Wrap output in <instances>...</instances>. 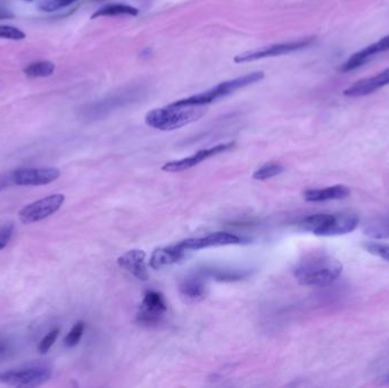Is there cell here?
I'll list each match as a JSON object with an SVG mask.
<instances>
[{"instance_id": "30", "label": "cell", "mask_w": 389, "mask_h": 388, "mask_svg": "<svg viewBox=\"0 0 389 388\" xmlns=\"http://www.w3.org/2000/svg\"><path fill=\"white\" fill-rule=\"evenodd\" d=\"M10 350V346L5 340H0V358H3V355L7 354V352Z\"/></svg>"}, {"instance_id": "2", "label": "cell", "mask_w": 389, "mask_h": 388, "mask_svg": "<svg viewBox=\"0 0 389 388\" xmlns=\"http://www.w3.org/2000/svg\"><path fill=\"white\" fill-rule=\"evenodd\" d=\"M204 115L202 107H184L168 105L160 108H154L146 114L145 122L150 128L161 131H173L177 129L188 126Z\"/></svg>"}, {"instance_id": "7", "label": "cell", "mask_w": 389, "mask_h": 388, "mask_svg": "<svg viewBox=\"0 0 389 388\" xmlns=\"http://www.w3.org/2000/svg\"><path fill=\"white\" fill-rule=\"evenodd\" d=\"M359 224L360 217L355 213L343 212V213L327 214L323 224L319 229L316 230L314 235L323 236V237L346 235L354 231Z\"/></svg>"}, {"instance_id": "14", "label": "cell", "mask_w": 389, "mask_h": 388, "mask_svg": "<svg viewBox=\"0 0 389 388\" xmlns=\"http://www.w3.org/2000/svg\"><path fill=\"white\" fill-rule=\"evenodd\" d=\"M117 264L139 280L146 282L149 278V272L146 264V253L141 250H131L123 254L122 257L117 259Z\"/></svg>"}, {"instance_id": "26", "label": "cell", "mask_w": 389, "mask_h": 388, "mask_svg": "<svg viewBox=\"0 0 389 388\" xmlns=\"http://www.w3.org/2000/svg\"><path fill=\"white\" fill-rule=\"evenodd\" d=\"M59 329L55 328V329L50 330V333L43 337L41 342L39 343V347H38L41 354H46L47 352L52 349V346L55 344L56 340L59 338Z\"/></svg>"}, {"instance_id": "6", "label": "cell", "mask_w": 389, "mask_h": 388, "mask_svg": "<svg viewBox=\"0 0 389 388\" xmlns=\"http://www.w3.org/2000/svg\"><path fill=\"white\" fill-rule=\"evenodd\" d=\"M65 196L63 194H54L39 199L37 202L31 203L22 208L19 217L22 224H30L43 220L56 213L64 204Z\"/></svg>"}, {"instance_id": "28", "label": "cell", "mask_w": 389, "mask_h": 388, "mask_svg": "<svg viewBox=\"0 0 389 388\" xmlns=\"http://www.w3.org/2000/svg\"><path fill=\"white\" fill-rule=\"evenodd\" d=\"M15 186L14 178H13V171L5 172L0 175V192L10 188V187Z\"/></svg>"}, {"instance_id": "29", "label": "cell", "mask_w": 389, "mask_h": 388, "mask_svg": "<svg viewBox=\"0 0 389 388\" xmlns=\"http://www.w3.org/2000/svg\"><path fill=\"white\" fill-rule=\"evenodd\" d=\"M14 17H15V14H14L12 10L0 5V21H3V20H13Z\"/></svg>"}, {"instance_id": "13", "label": "cell", "mask_w": 389, "mask_h": 388, "mask_svg": "<svg viewBox=\"0 0 389 388\" xmlns=\"http://www.w3.org/2000/svg\"><path fill=\"white\" fill-rule=\"evenodd\" d=\"M389 50V36L387 37H383V39H380L377 43H372L370 46L365 47V48L361 49L360 52L353 54L348 59H347L340 71L342 72H349V71L355 70V69L360 68L362 65H365V63H368L371 59H374V56L380 52H386Z\"/></svg>"}, {"instance_id": "20", "label": "cell", "mask_w": 389, "mask_h": 388, "mask_svg": "<svg viewBox=\"0 0 389 388\" xmlns=\"http://www.w3.org/2000/svg\"><path fill=\"white\" fill-rule=\"evenodd\" d=\"M55 71V64L50 61L34 62L24 69L25 76L30 79L50 77Z\"/></svg>"}, {"instance_id": "19", "label": "cell", "mask_w": 389, "mask_h": 388, "mask_svg": "<svg viewBox=\"0 0 389 388\" xmlns=\"http://www.w3.org/2000/svg\"><path fill=\"white\" fill-rule=\"evenodd\" d=\"M365 235L374 239H389V215L374 217L365 226Z\"/></svg>"}, {"instance_id": "22", "label": "cell", "mask_w": 389, "mask_h": 388, "mask_svg": "<svg viewBox=\"0 0 389 388\" xmlns=\"http://www.w3.org/2000/svg\"><path fill=\"white\" fill-rule=\"evenodd\" d=\"M77 1L79 0H41L38 3V7L43 12L52 13L66 8Z\"/></svg>"}, {"instance_id": "11", "label": "cell", "mask_w": 389, "mask_h": 388, "mask_svg": "<svg viewBox=\"0 0 389 388\" xmlns=\"http://www.w3.org/2000/svg\"><path fill=\"white\" fill-rule=\"evenodd\" d=\"M242 243V238L238 236L229 233H213L200 238H188L184 242L179 243L181 247L186 251H198L203 248L218 247V246H228V245H238Z\"/></svg>"}, {"instance_id": "17", "label": "cell", "mask_w": 389, "mask_h": 388, "mask_svg": "<svg viewBox=\"0 0 389 388\" xmlns=\"http://www.w3.org/2000/svg\"><path fill=\"white\" fill-rule=\"evenodd\" d=\"M180 293L189 300H203L207 294V286L202 277L191 275L181 282Z\"/></svg>"}, {"instance_id": "31", "label": "cell", "mask_w": 389, "mask_h": 388, "mask_svg": "<svg viewBox=\"0 0 389 388\" xmlns=\"http://www.w3.org/2000/svg\"><path fill=\"white\" fill-rule=\"evenodd\" d=\"M385 382H388L389 384V373L387 375L386 378H385Z\"/></svg>"}, {"instance_id": "25", "label": "cell", "mask_w": 389, "mask_h": 388, "mask_svg": "<svg viewBox=\"0 0 389 388\" xmlns=\"http://www.w3.org/2000/svg\"><path fill=\"white\" fill-rule=\"evenodd\" d=\"M365 248L372 255L389 261V245L379 244V243H367L365 245Z\"/></svg>"}, {"instance_id": "8", "label": "cell", "mask_w": 389, "mask_h": 388, "mask_svg": "<svg viewBox=\"0 0 389 388\" xmlns=\"http://www.w3.org/2000/svg\"><path fill=\"white\" fill-rule=\"evenodd\" d=\"M233 147H235V141H230V143L216 145V146L211 147V148L198 150L197 153L188 156V157H184V159L166 163V164L163 165L162 170L166 172L186 171V170H189V168L204 162L205 159H211L213 156L219 155V154L233 150Z\"/></svg>"}, {"instance_id": "21", "label": "cell", "mask_w": 389, "mask_h": 388, "mask_svg": "<svg viewBox=\"0 0 389 388\" xmlns=\"http://www.w3.org/2000/svg\"><path fill=\"white\" fill-rule=\"evenodd\" d=\"M284 170L285 168L279 163H267V164L262 165L253 173V179L260 181L267 180V179L279 175L284 172Z\"/></svg>"}, {"instance_id": "15", "label": "cell", "mask_w": 389, "mask_h": 388, "mask_svg": "<svg viewBox=\"0 0 389 388\" xmlns=\"http://www.w3.org/2000/svg\"><path fill=\"white\" fill-rule=\"evenodd\" d=\"M187 253L188 251L181 247L180 244L172 245L169 247L157 248L150 257L149 266L152 269H162L164 266L178 263Z\"/></svg>"}, {"instance_id": "10", "label": "cell", "mask_w": 389, "mask_h": 388, "mask_svg": "<svg viewBox=\"0 0 389 388\" xmlns=\"http://www.w3.org/2000/svg\"><path fill=\"white\" fill-rule=\"evenodd\" d=\"M168 306L162 294L157 292H148L145 294L137 318L140 324L152 326L160 322Z\"/></svg>"}, {"instance_id": "1", "label": "cell", "mask_w": 389, "mask_h": 388, "mask_svg": "<svg viewBox=\"0 0 389 388\" xmlns=\"http://www.w3.org/2000/svg\"><path fill=\"white\" fill-rule=\"evenodd\" d=\"M342 272L343 264L336 257L329 254L318 253L300 261L295 269L294 275L298 282L303 286L325 287L336 282Z\"/></svg>"}, {"instance_id": "4", "label": "cell", "mask_w": 389, "mask_h": 388, "mask_svg": "<svg viewBox=\"0 0 389 388\" xmlns=\"http://www.w3.org/2000/svg\"><path fill=\"white\" fill-rule=\"evenodd\" d=\"M314 40H316L314 37H311L291 41V43H276V45L263 47V48L256 49V50L242 52L240 55L235 56L233 62L236 64H244V63H251V62L276 57V56L287 55V54L307 48L312 45Z\"/></svg>"}, {"instance_id": "9", "label": "cell", "mask_w": 389, "mask_h": 388, "mask_svg": "<svg viewBox=\"0 0 389 388\" xmlns=\"http://www.w3.org/2000/svg\"><path fill=\"white\" fill-rule=\"evenodd\" d=\"M61 175L56 168H19L13 171L15 186H43L52 184Z\"/></svg>"}, {"instance_id": "3", "label": "cell", "mask_w": 389, "mask_h": 388, "mask_svg": "<svg viewBox=\"0 0 389 388\" xmlns=\"http://www.w3.org/2000/svg\"><path fill=\"white\" fill-rule=\"evenodd\" d=\"M263 79L264 72L256 71V72H251V73L245 74L242 77L223 81V82L219 83L213 88L200 92V94H197V95L173 101L172 105L184 107L205 106V105L212 104V103H215L220 99H223L224 97L231 95L233 92H237L240 89L246 88V87L251 86L254 83L260 82V80Z\"/></svg>"}, {"instance_id": "24", "label": "cell", "mask_w": 389, "mask_h": 388, "mask_svg": "<svg viewBox=\"0 0 389 388\" xmlns=\"http://www.w3.org/2000/svg\"><path fill=\"white\" fill-rule=\"evenodd\" d=\"M27 38L24 32L12 25H0V39L14 40L20 41Z\"/></svg>"}, {"instance_id": "23", "label": "cell", "mask_w": 389, "mask_h": 388, "mask_svg": "<svg viewBox=\"0 0 389 388\" xmlns=\"http://www.w3.org/2000/svg\"><path fill=\"white\" fill-rule=\"evenodd\" d=\"M83 333H85V322L79 321L78 324H74V327L70 330L68 336L65 337L64 344L68 347H74L78 345L82 338Z\"/></svg>"}, {"instance_id": "5", "label": "cell", "mask_w": 389, "mask_h": 388, "mask_svg": "<svg viewBox=\"0 0 389 388\" xmlns=\"http://www.w3.org/2000/svg\"><path fill=\"white\" fill-rule=\"evenodd\" d=\"M52 370L43 366H31L23 369L8 370L0 373V382L14 387H37L48 382Z\"/></svg>"}, {"instance_id": "27", "label": "cell", "mask_w": 389, "mask_h": 388, "mask_svg": "<svg viewBox=\"0 0 389 388\" xmlns=\"http://www.w3.org/2000/svg\"><path fill=\"white\" fill-rule=\"evenodd\" d=\"M14 233V224H7L0 228V251L6 247Z\"/></svg>"}, {"instance_id": "12", "label": "cell", "mask_w": 389, "mask_h": 388, "mask_svg": "<svg viewBox=\"0 0 389 388\" xmlns=\"http://www.w3.org/2000/svg\"><path fill=\"white\" fill-rule=\"evenodd\" d=\"M389 85V68L385 69L374 77L365 78L353 83L352 86L344 90V95L346 97L359 98L371 95L379 89Z\"/></svg>"}, {"instance_id": "18", "label": "cell", "mask_w": 389, "mask_h": 388, "mask_svg": "<svg viewBox=\"0 0 389 388\" xmlns=\"http://www.w3.org/2000/svg\"><path fill=\"white\" fill-rule=\"evenodd\" d=\"M140 10L131 5L126 3H108L105 6L101 7L96 10L91 15V19H98V17H108V16H138Z\"/></svg>"}, {"instance_id": "16", "label": "cell", "mask_w": 389, "mask_h": 388, "mask_svg": "<svg viewBox=\"0 0 389 388\" xmlns=\"http://www.w3.org/2000/svg\"><path fill=\"white\" fill-rule=\"evenodd\" d=\"M351 195L348 187L344 185L327 187L321 189H309L304 193V199L307 202H328L346 199Z\"/></svg>"}]
</instances>
